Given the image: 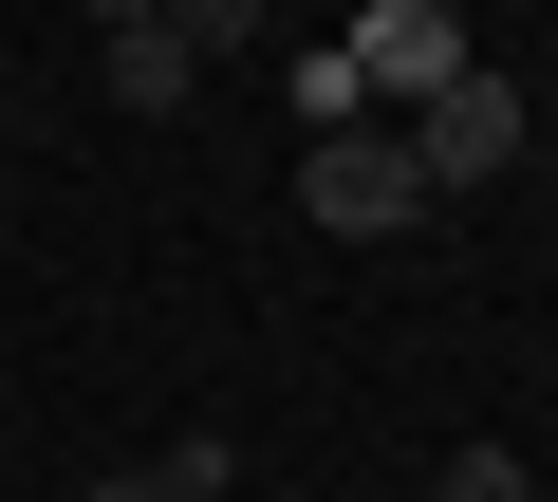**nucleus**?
I'll return each instance as SVG.
<instances>
[{
    "mask_svg": "<svg viewBox=\"0 0 558 502\" xmlns=\"http://www.w3.org/2000/svg\"><path fill=\"white\" fill-rule=\"evenodd\" d=\"M336 57H354V94H373V131H410V112H428V94L465 75V20H447V0H373V20H354Z\"/></svg>",
    "mask_w": 558,
    "mask_h": 502,
    "instance_id": "3",
    "label": "nucleus"
},
{
    "mask_svg": "<svg viewBox=\"0 0 558 502\" xmlns=\"http://www.w3.org/2000/svg\"><path fill=\"white\" fill-rule=\"evenodd\" d=\"M0 131H20V75H0Z\"/></svg>",
    "mask_w": 558,
    "mask_h": 502,
    "instance_id": "8",
    "label": "nucleus"
},
{
    "mask_svg": "<svg viewBox=\"0 0 558 502\" xmlns=\"http://www.w3.org/2000/svg\"><path fill=\"white\" fill-rule=\"evenodd\" d=\"M94 75H112V112H186V75H205V57H186V20H168V0H131V20L94 38Z\"/></svg>",
    "mask_w": 558,
    "mask_h": 502,
    "instance_id": "4",
    "label": "nucleus"
},
{
    "mask_svg": "<svg viewBox=\"0 0 558 502\" xmlns=\"http://www.w3.org/2000/svg\"><path fill=\"white\" fill-rule=\"evenodd\" d=\"M428 502H539V465H521V446H447V483H428Z\"/></svg>",
    "mask_w": 558,
    "mask_h": 502,
    "instance_id": "6",
    "label": "nucleus"
},
{
    "mask_svg": "<svg viewBox=\"0 0 558 502\" xmlns=\"http://www.w3.org/2000/svg\"><path fill=\"white\" fill-rule=\"evenodd\" d=\"M521 149H539V94H521L502 57H465V75H447V94L410 112V168H428V205H465V186H502Z\"/></svg>",
    "mask_w": 558,
    "mask_h": 502,
    "instance_id": "1",
    "label": "nucleus"
},
{
    "mask_svg": "<svg viewBox=\"0 0 558 502\" xmlns=\"http://www.w3.org/2000/svg\"><path fill=\"white\" fill-rule=\"evenodd\" d=\"M75 502H168V483H149V465H112V483H75Z\"/></svg>",
    "mask_w": 558,
    "mask_h": 502,
    "instance_id": "7",
    "label": "nucleus"
},
{
    "mask_svg": "<svg viewBox=\"0 0 558 502\" xmlns=\"http://www.w3.org/2000/svg\"><path fill=\"white\" fill-rule=\"evenodd\" d=\"M149 483H168V502H223V483H242V446H223V428H168V446H149Z\"/></svg>",
    "mask_w": 558,
    "mask_h": 502,
    "instance_id": "5",
    "label": "nucleus"
},
{
    "mask_svg": "<svg viewBox=\"0 0 558 502\" xmlns=\"http://www.w3.org/2000/svg\"><path fill=\"white\" fill-rule=\"evenodd\" d=\"M299 205H317L336 242H410V223H428V168H410V131H317V149H299Z\"/></svg>",
    "mask_w": 558,
    "mask_h": 502,
    "instance_id": "2",
    "label": "nucleus"
}]
</instances>
